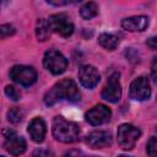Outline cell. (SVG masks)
<instances>
[{
    "instance_id": "6da1fadb",
    "label": "cell",
    "mask_w": 157,
    "mask_h": 157,
    "mask_svg": "<svg viewBox=\"0 0 157 157\" xmlns=\"http://www.w3.org/2000/svg\"><path fill=\"white\" fill-rule=\"evenodd\" d=\"M61 99H66L70 102H77L81 99V94L74 80L71 78L60 80L44 96V102L47 105H53Z\"/></svg>"
},
{
    "instance_id": "7a4b0ae2",
    "label": "cell",
    "mask_w": 157,
    "mask_h": 157,
    "mask_svg": "<svg viewBox=\"0 0 157 157\" xmlns=\"http://www.w3.org/2000/svg\"><path fill=\"white\" fill-rule=\"evenodd\" d=\"M52 131L53 136L55 140L65 144L75 142L78 139L80 135V128L76 123L66 120L61 115H56L53 119V125H52Z\"/></svg>"
},
{
    "instance_id": "3957f363",
    "label": "cell",
    "mask_w": 157,
    "mask_h": 157,
    "mask_svg": "<svg viewBox=\"0 0 157 157\" xmlns=\"http://www.w3.org/2000/svg\"><path fill=\"white\" fill-rule=\"evenodd\" d=\"M141 136V131L139 128L131 124H121L117 131L118 144L123 150H132Z\"/></svg>"
},
{
    "instance_id": "277c9868",
    "label": "cell",
    "mask_w": 157,
    "mask_h": 157,
    "mask_svg": "<svg viewBox=\"0 0 157 157\" xmlns=\"http://www.w3.org/2000/svg\"><path fill=\"white\" fill-rule=\"evenodd\" d=\"M67 59L58 50L49 49L45 52L43 58V65L44 67L50 71L53 75H60L67 69Z\"/></svg>"
},
{
    "instance_id": "5b68a950",
    "label": "cell",
    "mask_w": 157,
    "mask_h": 157,
    "mask_svg": "<svg viewBox=\"0 0 157 157\" xmlns=\"http://www.w3.org/2000/svg\"><path fill=\"white\" fill-rule=\"evenodd\" d=\"M9 75L12 81L20 83L21 86H31L37 80V71L32 66L27 65H15L11 67Z\"/></svg>"
},
{
    "instance_id": "8992f818",
    "label": "cell",
    "mask_w": 157,
    "mask_h": 157,
    "mask_svg": "<svg viewBox=\"0 0 157 157\" xmlns=\"http://www.w3.org/2000/svg\"><path fill=\"white\" fill-rule=\"evenodd\" d=\"M4 137H5L4 147L10 155L20 156L26 151V147H27L26 140L18 134H16L13 130H5Z\"/></svg>"
},
{
    "instance_id": "52a82bcc",
    "label": "cell",
    "mask_w": 157,
    "mask_h": 157,
    "mask_svg": "<svg viewBox=\"0 0 157 157\" xmlns=\"http://www.w3.org/2000/svg\"><path fill=\"white\" fill-rule=\"evenodd\" d=\"M50 31L59 33L61 37H69L74 32V25L69 21L66 13H55L48 18Z\"/></svg>"
},
{
    "instance_id": "ba28073f",
    "label": "cell",
    "mask_w": 157,
    "mask_h": 157,
    "mask_svg": "<svg viewBox=\"0 0 157 157\" xmlns=\"http://www.w3.org/2000/svg\"><path fill=\"white\" fill-rule=\"evenodd\" d=\"M119 77H120L119 72H114L108 77L107 85L104 86V88L102 91L103 99L112 102V103L119 102V99L121 97V85H120Z\"/></svg>"
},
{
    "instance_id": "9c48e42d",
    "label": "cell",
    "mask_w": 157,
    "mask_h": 157,
    "mask_svg": "<svg viewBox=\"0 0 157 157\" xmlns=\"http://www.w3.org/2000/svg\"><path fill=\"white\" fill-rule=\"evenodd\" d=\"M129 96L131 99H135V101H145V99L150 98L151 87H150V82H148L147 77L140 76V77L135 78L130 85Z\"/></svg>"
},
{
    "instance_id": "30bf717a",
    "label": "cell",
    "mask_w": 157,
    "mask_h": 157,
    "mask_svg": "<svg viewBox=\"0 0 157 157\" xmlns=\"http://www.w3.org/2000/svg\"><path fill=\"white\" fill-rule=\"evenodd\" d=\"M78 78H80V82L81 85L85 87V88H94L99 80H101V75L98 72V70L92 66V65H83L80 67L78 70Z\"/></svg>"
},
{
    "instance_id": "8fae6325",
    "label": "cell",
    "mask_w": 157,
    "mask_h": 157,
    "mask_svg": "<svg viewBox=\"0 0 157 157\" xmlns=\"http://www.w3.org/2000/svg\"><path fill=\"white\" fill-rule=\"evenodd\" d=\"M86 120L91 125H102L107 121H109L112 117L110 109L104 104H97L92 109H90L86 113Z\"/></svg>"
},
{
    "instance_id": "7c38bea8",
    "label": "cell",
    "mask_w": 157,
    "mask_h": 157,
    "mask_svg": "<svg viewBox=\"0 0 157 157\" xmlns=\"http://www.w3.org/2000/svg\"><path fill=\"white\" fill-rule=\"evenodd\" d=\"M85 142L91 148H104L112 145V136L108 131H92L85 137Z\"/></svg>"
},
{
    "instance_id": "4fadbf2b",
    "label": "cell",
    "mask_w": 157,
    "mask_h": 157,
    "mask_svg": "<svg viewBox=\"0 0 157 157\" xmlns=\"http://www.w3.org/2000/svg\"><path fill=\"white\" fill-rule=\"evenodd\" d=\"M45 132H47V125L42 118L37 117L32 119L31 123L28 124V134L34 142L37 144L42 142L45 137Z\"/></svg>"
},
{
    "instance_id": "5bb4252c",
    "label": "cell",
    "mask_w": 157,
    "mask_h": 157,
    "mask_svg": "<svg viewBox=\"0 0 157 157\" xmlns=\"http://www.w3.org/2000/svg\"><path fill=\"white\" fill-rule=\"evenodd\" d=\"M148 26L147 16H131L121 21V27L130 32H142Z\"/></svg>"
},
{
    "instance_id": "9a60e30c",
    "label": "cell",
    "mask_w": 157,
    "mask_h": 157,
    "mask_svg": "<svg viewBox=\"0 0 157 157\" xmlns=\"http://www.w3.org/2000/svg\"><path fill=\"white\" fill-rule=\"evenodd\" d=\"M50 32L52 31H50L48 20L47 18H38L37 25H36V36H37L38 40H40V42L47 40L50 36Z\"/></svg>"
},
{
    "instance_id": "2e32d148",
    "label": "cell",
    "mask_w": 157,
    "mask_h": 157,
    "mask_svg": "<svg viewBox=\"0 0 157 157\" xmlns=\"http://www.w3.org/2000/svg\"><path fill=\"white\" fill-rule=\"evenodd\" d=\"M99 44L107 50H114L119 44V38L110 33H102L98 37Z\"/></svg>"
},
{
    "instance_id": "e0dca14e",
    "label": "cell",
    "mask_w": 157,
    "mask_h": 157,
    "mask_svg": "<svg viewBox=\"0 0 157 157\" xmlns=\"http://www.w3.org/2000/svg\"><path fill=\"white\" fill-rule=\"evenodd\" d=\"M98 13V5L93 1L86 2L81 9H80V15L82 18L85 20H91L93 17H96Z\"/></svg>"
},
{
    "instance_id": "ac0fdd59",
    "label": "cell",
    "mask_w": 157,
    "mask_h": 157,
    "mask_svg": "<svg viewBox=\"0 0 157 157\" xmlns=\"http://www.w3.org/2000/svg\"><path fill=\"white\" fill-rule=\"evenodd\" d=\"M22 118H23V112H22V109L18 108V107H13V108H11V109L7 112V120H9L10 123H12V124L20 123V121L22 120Z\"/></svg>"
},
{
    "instance_id": "d6986e66",
    "label": "cell",
    "mask_w": 157,
    "mask_h": 157,
    "mask_svg": "<svg viewBox=\"0 0 157 157\" xmlns=\"http://www.w3.org/2000/svg\"><path fill=\"white\" fill-rule=\"evenodd\" d=\"M147 153L150 157H157V139L152 136L147 142Z\"/></svg>"
},
{
    "instance_id": "ffe728a7",
    "label": "cell",
    "mask_w": 157,
    "mask_h": 157,
    "mask_svg": "<svg viewBox=\"0 0 157 157\" xmlns=\"http://www.w3.org/2000/svg\"><path fill=\"white\" fill-rule=\"evenodd\" d=\"M15 32H16V29H15V27L12 25L6 23V25H1L0 26V37L1 38L10 37V36L15 34Z\"/></svg>"
},
{
    "instance_id": "44dd1931",
    "label": "cell",
    "mask_w": 157,
    "mask_h": 157,
    "mask_svg": "<svg viewBox=\"0 0 157 157\" xmlns=\"http://www.w3.org/2000/svg\"><path fill=\"white\" fill-rule=\"evenodd\" d=\"M5 94H6L10 99H12V101H18L20 97H21V93H20L13 86H10V85L5 87Z\"/></svg>"
},
{
    "instance_id": "7402d4cb",
    "label": "cell",
    "mask_w": 157,
    "mask_h": 157,
    "mask_svg": "<svg viewBox=\"0 0 157 157\" xmlns=\"http://www.w3.org/2000/svg\"><path fill=\"white\" fill-rule=\"evenodd\" d=\"M70 1H53V0H49L48 4L50 5H54V6H63V5H67Z\"/></svg>"
},
{
    "instance_id": "603a6c76",
    "label": "cell",
    "mask_w": 157,
    "mask_h": 157,
    "mask_svg": "<svg viewBox=\"0 0 157 157\" xmlns=\"http://www.w3.org/2000/svg\"><path fill=\"white\" fill-rule=\"evenodd\" d=\"M156 40H157V38H156V37L150 38V39L147 40V45H148L151 49H156Z\"/></svg>"
},
{
    "instance_id": "cb8c5ba5",
    "label": "cell",
    "mask_w": 157,
    "mask_h": 157,
    "mask_svg": "<svg viewBox=\"0 0 157 157\" xmlns=\"http://www.w3.org/2000/svg\"><path fill=\"white\" fill-rule=\"evenodd\" d=\"M152 77L156 81V58L153 59V63H152Z\"/></svg>"
},
{
    "instance_id": "d4e9b609",
    "label": "cell",
    "mask_w": 157,
    "mask_h": 157,
    "mask_svg": "<svg viewBox=\"0 0 157 157\" xmlns=\"http://www.w3.org/2000/svg\"><path fill=\"white\" fill-rule=\"evenodd\" d=\"M118 157H130V156H125V155H121V156H118Z\"/></svg>"
},
{
    "instance_id": "484cf974",
    "label": "cell",
    "mask_w": 157,
    "mask_h": 157,
    "mask_svg": "<svg viewBox=\"0 0 157 157\" xmlns=\"http://www.w3.org/2000/svg\"><path fill=\"white\" fill-rule=\"evenodd\" d=\"M0 157H4V156H0Z\"/></svg>"
}]
</instances>
